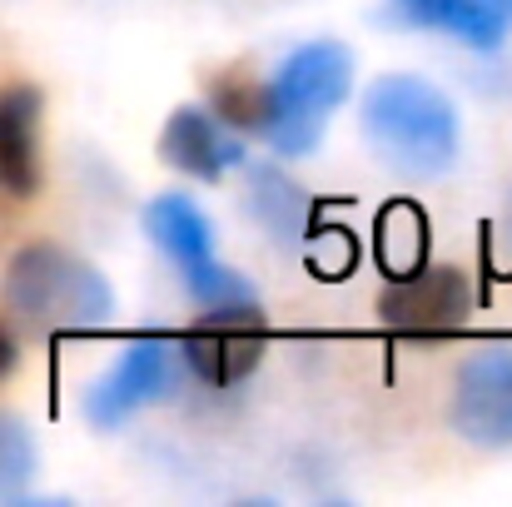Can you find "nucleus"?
<instances>
[{
    "label": "nucleus",
    "instance_id": "obj_1",
    "mask_svg": "<svg viewBox=\"0 0 512 507\" xmlns=\"http://www.w3.org/2000/svg\"><path fill=\"white\" fill-rule=\"evenodd\" d=\"M363 135L378 160H388L408 179L448 174L463 150L453 100L418 75H383L363 90Z\"/></svg>",
    "mask_w": 512,
    "mask_h": 507
},
{
    "label": "nucleus",
    "instance_id": "obj_2",
    "mask_svg": "<svg viewBox=\"0 0 512 507\" xmlns=\"http://www.w3.org/2000/svg\"><path fill=\"white\" fill-rule=\"evenodd\" d=\"M0 299L40 334H100L115 324V289L105 274L60 244H25L0 279Z\"/></svg>",
    "mask_w": 512,
    "mask_h": 507
},
{
    "label": "nucleus",
    "instance_id": "obj_3",
    "mask_svg": "<svg viewBox=\"0 0 512 507\" xmlns=\"http://www.w3.org/2000/svg\"><path fill=\"white\" fill-rule=\"evenodd\" d=\"M264 85H269V115L259 140L284 160L314 155L329 115L353 90V55L339 40H304L279 60V70Z\"/></svg>",
    "mask_w": 512,
    "mask_h": 507
},
{
    "label": "nucleus",
    "instance_id": "obj_4",
    "mask_svg": "<svg viewBox=\"0 0 512 507\" xmlns=\"http://www.w3.org/2000/svg\"><path fill=\"white\" fill-rule=\"evenodd\" d=\"M473 279L453 264H418L393 274L378 294V324L398 338H453L473 324Z\"/></svg>",
    "mask_w": 512,
    "mask_h": 507
},
{
    "label": "nucleus",
    "instance_id": "obj_5",
    "mask_svg": "<svg viewBox=\"0 0 512 507\" xmlns=\"http://www.w3.org/2000/svg\"><path fill=\"white\" fill-rule=\"evenodd\" d=\"M264 343H269V319L254 299V304H229V309H199V324L179 334L174 353L199 383L234 388L259 368Z\"/></svg>",
    "mask_w": 512,
    "mask_h": 507
},
{
    "label": "nucleus",
    "instance_id": "obj_6",
    "mask_svg": "<svg viewBox=\"0 0 512 507\" xmlns=\"http://www.w3.org/2000/svg\"><path fill=\"white\" fill-rule=\"evenodd\" d=\"M453 433L473 448H512V348H478L453 383Z\"/></svg>",
    "mask_w": 512,
    "mask_h": 507
},
{
    "label": "nucleus",
    "instance_id": "obj_7",
    "mask_svg": "<svg viewBox=\"0 0 512 507\" xmlns=\"http://www.w3.org/2000/svg\"><path fill=\"white\" fill-rule=\"evenodd\" d=\"M174 378V343L165 334H145L125 343V353L110 363V373H100L85 388V418L90 428H120L130 423L145 403L165 398Z\"/></svg>",
    "mask_w": 512,
    "mask_h": 507
},
{
    "label": "nucleus",
    "instance_id": "obj_8",
    "mask_svg": "<svg viewBox=\"0 0 512 507\" xmlns=\"http://www.w3.org/2000/svg\"><path fill=\"white\" fill-rule=\"evenodd\" d=\"M160 160L184 179L219 184L229 169L244 165V140L209 105H179L160 130Z\"/></svg>",
    "mask_w": 512,
    "mask_h": 507
},
{
    "label": "nucleus",
    "instance_id": "obj_9",
    "mask_svg": "<svg viewBox=\"0 0 512 507\" xmlns=\"http://www.w3.org/2000/svg\"><path fill=\"white\" fill-rule=\"evenodd\" d=\"M40 115L45 95L35 85L0 90V194L35 199L40 189Z\"/></svg>",
    "mask_w": 512,
    "mask_h": 507
},
{
    "label": "nucleus",
    "instance_id": "obj_10",
    "mask_svg": "<svg viewBox=\"0 0 512 507\" xmlns=\"http://www.w3.org/2000/svg\"><path fill=\"white\" fill-rule=\"evenodd\" d=\"M383 20L403 30H438L468 50H498L512 30V20L488 0H388Z\"/></svg>",
    "mask_w": 512,
    "mask_h": 507
},
{
    "label": "nucleus",
    "instance_id": "obj_11",
    "mask_svg": "<svg viewBox=\"0 0 512 507\" xmlns=\"http://www.w3.org/2000/svg\"><path fill=\"white\" fill-rule=\"evenodd\" d=\"M145 234L174 264V274H189V269L219 259L214 254V224H209V214L189 194H179V189L145 204Z\"/></svg>",
    "mask_w": 512,
    "mask_h": 507
},
{
    "label": "nucleus",
    "instance_id": "obj_12",
    "mask_svg": "<svg viewBox=\"0 0 512 507\" xmlns=\"http://www.w3.org/2000/svg\"><path fill=\"white\" fill-rule=\"evenodd\" d=\"M249 214L284 244V249H304L309 244V199L304 189L274 165H254L249 169Z\"/></svg>",
    "mask_w": 512,
    "mask_h": 507
},
{
    "label": "nucleus",
    "instance_id": "obj_13",
    "mask_svg": "<svg viewBox=\"0 0 512 507\" xmlns=\"http://www.w3.org/2000/svg\"><path fill=\"white\" fill-rule=\"evenodd\" d=\"M209 110L234 130V135H259L269 115V85L249 70H219L209 80Z\"/></svg>",
    "mask_w": 512,
    "mask_h": 507
},
{
    "label": "nucleus",
    "instance_id": "obj_14",
    "mask_svg": "<svg viewBox=\"0 0 512 507\" xmlns=\"http://www.w3.org/2000/svg\"><path fill=\"white\" fill-rule=\"evenodd\" d=\"M428 259V219L413 204H393L378 214V264L383 274H408Z\"/></svg>",
    "mask_w": 512,
    "mask_h": 507
},
{
    "label": "nucleus",
    "instance_id": "obj_15",
    "mask_svg": "<svg viewBox=\"0 0 512 507\" xmlns=\"http://www.w3.org/2000/svg\"><path fill=\"white\" fill-rule=\"evenodd\" d=\"M35 468H40V453H35L30 428L0 408V503H20Z\"/></svg>",
    "mask_w": 512,
    "mask_h": 507
},
{
    "label": "nucleus",
    "instance_id": "obj_16",
    "mask_svg": "<svg viewBox=\"0 0 512 507\" xmlns=\"http://www.w3.org/2000/svg\"><path fill=\"white\" fill-rule=\"evenodd\" d=\"M179 284H184V294H189L199 309H229V304H254V299H259L254 284H249L244 274H234L229 264H219V259H209V264L179 274Z\"/></svg>",
    "mask_w": 512,
    "mask_h": 507
},
{
    "label": "nucleus",
    "instance_id": "obj_17",
    "mask_svg": "<svg viewBox=\"0 0 512 507\" xmlns=\"http://www.w3.org/2000/svg\"><path fill=\"white\" fill-rule=\"evenodd\" d=\"M15 368H20V343H15V334L0 324V383H5Z\"/></svg>",
    "mask_w": 512,
    "mask_h": 507
},
{
    "label": "nucleus",
    "instance_id": "obj_18",
    "mask_svg": "<svg viewBox=\"0 0 512 507\" xmlns=\"http://www.w3.org/2000/svg\"><path fill=\"white\" fill-rule=\"evenodd\" d=\"M488 5H493V10H503V15L512 20V0H488Z\"/></svg>",
    "mask_w": 512,
    "mask_h": 507
}]
</instances>
